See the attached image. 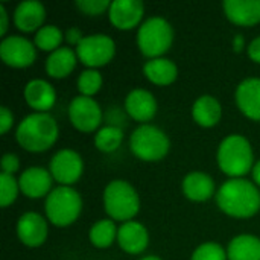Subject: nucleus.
Listing matches in <instances>:
<instances>
[{
  "label": "nucleus",
  "mask_w": 260,
  "mask_h": 260,
  "mask_svg": "<svg viewBox=\"0 0 260 260\" xmlns=\"http://www.w3.org/2000/svg\"><path fill=\"white\" fill-rule=\"evenodd\" d=\"M218 207L233 218H251L260 210V192L248 180L232 178L216 193Z\"/></svg>",
  "instance_id": "nucleus-1"
},
{
  "label": "nucleus",
  "mask_w": 260,
  "mask_h": 260,
  "mask_svg": "<svg viewBox=\"0 0 260 260\" xmlns=\"http://www.w3.org/2000/svg\"><path fill=\"white\" fill-rule=\"evenodd\" d=\"M15 137L23 149L44 152L58 140V123L47 113H34L20 122Z\"/></svg>",
  "instance_id": "nucleus-2"
},
{
  "label": "nucleus",
  "mask_w": 260,
  "mask_h": 260,
  "mask_svg": "<svg viewBox=\"0 0 260 260\" xmlns=\"http://www.w3.org/2000/svg\"><path fill=\"white\" fill-rule=\"evenodd\" d=\"M216 158L221 171L232 178H241L254 168L251 145L239 134H232L222 140L218 148Z\"/></svg>",
  "instance_id": "nucleus-3"
},
{
  "label": "nucleus",
  "mask_w": 260,
  "mask_h": 260,
  "mask_svg": "<svg viewBox=\"0 0 260 260\" xmlns=\"http://www.w3.org/2000/svg\"><path fill=\"white\" fill-rule=\"evenodd\" d=\"M104 207L111 219L128 222L139 213L140 200L128 181L114 180L104 190Z\"/></svg>",
  "instance_id": "nucleus-4"
},
{
  "label": "nucleus",
  "mask_w": 260,
  "mask_h": 260,
  "mask_svg": "<svg viewBox=\"0 0 260 260\" xmlns=\"http://www.w3.org/2000/svg\"><path fill=\"white\" fill-rule=\"evenodd\" d=\"M46 216L56 227H67L73 224L82 210L81 195L70 186H59L53 189L46 198Z\"/></svg>",
  "instance_id": "nucleus-5"
},
{
  "label": "nucleus",
  "mask_w": 260,
  "mask_h": 260,
  "mask_svg": "<svg viewBox=\"0 0 260 260\" xmlns=\"http://www.w3.org/2000/svg\"><path fill=\"white\" fill-rule=\"evenodd\" d=\"M174 41V29L171 23L161 17H151L142 23L137 32V44L140 52L151 58H161Z\"/></svg>",
  "instance_id": "nucleus-6"
},
{
  "label": "nucleus",
  "mask_w": 260,
  "mask_h": 260,
  "mask_svg": "<svg viewBox=\"0 0 260 260\" xmlns=\"http://www.w3.org/2000/svg\"><path fill=\"white\" fill-rule=\"evenodd\" d=\"M131 152L143 161L163 160L171 148L168 136L157 126L140 125L129 139Z\"/></svg>",
  "instance_id": "nucleus-7"
},
{
  "label": "nucleus",
  "mask_w": 260,
  "mask_h": 260,
  "mask_svg": "<svg viewBox=\"0 0 260 260\" xmlns=\"http://www.w3.org/2000/svg\"><path fill=\"white\" fill-rule=\"evenodd\" d=\"M75 52L78 55V59L84 66L98 69L113 59L116 53V44L105 34H93L84 37Z\"/></svg>",
  "instance_id": "nucleus-8"
},
{
  "label": "nucleus",
  "mask_w": 260,
  "mask_h": 260,
  "mask_svg": "<svg viewBox=\"0 0 260 260\" xmlns=\"http://www.w3.org/2000/svg\"><path fill=\"white\" fill-rule=\"evenodd\" d=\"M0 56L6 66L14 69H24L34 64L37 58V49L35 44H32L27 38L11 35L2 40Z\"/></svg>",
  "instance_id": "nucleus-9"
},
{
  "label": "nucleus",
  "mask_w": 260,
  "mask_h": 260,
  "mask_svg": "<svg viewBox=\"0 0 260 260\" xmlns=\"http://www.w3.org/2000/svg\"><path fill=\"white\" fill-rule=\"evenodd\" d=\"M69 119L81 133H93L102 122V110L93 98L78 96L69 105Z\"/></svg>",
  "instance_id": "nucleus-10"
},
{
  "label": "nucleus",
  "mask_w": 260,
  "mask_h": 260,
  "mask_svg": "<svg viewBox=\"0 0 260 260\" xmlns=\"http://www.w3.org/2000/svg\"><path fill=\"white\" fill-rule=\"evenodd\" d=\"M84 171V161L76 151L61 149L50 160V174L61 186L76 183Z\"/></svg>",
  "instance_id": "nucleus-11"
},
{
  "label": "nucleus",
  "mask_w": 260,
  "mask_h": 260,
  "mask_svg": "<svg viewBox=\"0 0 260 260\" xmlns=\"http://www.w3.org/2000/svg\"><path fill=\"white\" fill-rule=\"evenodd\" d=\"M143 14L145 5L140 0H114L108 9L111 24L122 30H129L140 24Z\"/></svg>",
  "instance_id": "nucleus-12"
},
{
  "label": "nucleus",
  "mask_w": 260,
  "mask_h": 260,
  "mask_svg": "<svg viewBox=\"0 0 260 260\" xmlns=\"http://www.w3.org/2000/svg\"><path fill=\"white\" fill-rule=\"evenodd\" d=\"M17 235L21 244H24L26 247L29 248L41 247L49 235L47 222L41 215L35 212H27L21 215L17 222Z\"/></svg>",
  "instance_id": "nucleus-13"
},
{
  "label": "nucleus",
  "mask_w": 260,
  "mask_h": 260,
  "mask_svg": "<svg viewBox=\"0 0 260 260\" xmlns=\"http://www.w3.org/2000/svg\"><path fill=\"white\" fill-rule=\"evenodd\" d=\"M52 174L50 171L44 169V168H29L26 169L18 180V186L20 190L32 200L37 198H43L46 195H49V190L52 189Z\"/></svg>",
  "instance_id": "nucleus-14"
},
{
  "label": "nucleus",
  "mask_w": 260,
  "mask_h": 260,
  "mask_svg": "<svg viewBox=\"0 0 260 260\" xmlns=\"http://www.w3.org/2000/svg\"><path fill=\"white\" fill-rule=\"evenodd\" d=\"M157 101L148 90L137 88L128 93L125 99V110L137 122H149L157 114Z\"/></svg>",
  "instance_id": "nucleus-15"
},
{
  "label": "nucleus",
  "mask_w": 260,
  "mask_h": 260,
  "mask_svg": "<svg viewBox=\"0 0 260 260\" xmlns=\"http://www.w3.org/2000/svg\"><path fill=\"white\" fill-rule=\"evenodd\" d=\"M117 244L128 254H140L149 244L148 230L137 221L123 222L117 232Z\"/></svg>",
  "instance_id": "nucleus-16"
},
{
  "label": "nucleus",
  "mask_w": 260,
  "mask_h": 260,
  "mask_svg": "<svg viewBox=\"0 0 260 260\" xmlns=\"http://www.w3.org/2000/svg\"><path fill=\"white\" fill-rule=\"evenodd\" d=\"M239 110L251 120H260V78L244 79L236 90Z\"/></svg>",
  "instance_id": "nucleus-17"
},
{
  "label": "nucleus",
  "mask_w": 260,
  "mask_h": 260,
  "mask_svg": "<svg viewBox=\"0 0 260 260\" xmlns=\"http://www.w3.org/2000/svg\"><path fill=\"white\" fill-rule=\"evenodd\" d=\"M224 12L238 26H254L260 21V0H225Z\"/></svg>",
  "instance_id": "nucleus-18"
},
{
  "label": "nucleus",
  "mask_w": 260,
  "mask_h": 260,
  "mask_svg": "<svg viewBox=\"0 0 260 260\" xmlns=\"http://www.w3.org/2000/svg\"><path fill=\"white\" fill-rule=\"evenodd\" d=\"M46 20V9L37 0L21 2L14 11V23L23 32H38Z\"/></svg>",
  "instance_id": "nucleus-19"
},
{
  "label": "nucleus",
  "mask_w": 260,
  "mask_h": 260,
  "mask_svg": "<svg viewBox=\"0 0 260 260\" xmlns=\"http://www.w3.org/2000/svg\"><path fill=\"white\" fill-rule=\"evenodd\" d=\"M24 101L37 113H46L55 105V88L44 79H32L24 87Z\"/></svg>",
  "instance_id": "nucleus-20"
},
{
  "label": "nucleus",
  "mask_w": 260,
  "mask_h": 260,
  "mask_svg": "<svg viewBox=\"0 0 260 260\" xmlns=\"http://www.w3.org/2000/svg\"><path fill=\"white\" fill-rule=\"evenodd\" d=\"M184 195L195 203H204L215 195V183L204 172H190L183 180Z\"/></svg>",
  "instance_id": "nucleus-21"
},
{
  "label": "nucleus",
  "mask_w": 260,
  "mask_h": 260,
  "mask_svg": "<svg viewBox=\"0 0 260 260\" xmlns=\"http://www.w3.org/2000/svg\"><path fill=\"white\" fill-rule=\"evenodd\" d=\"M222 116V108L221 104L216 98L210 94L200 96L193 107H192V117L193 120L204 128H212L215 126Z\"/></svg>",
  "instance_id": "nucleus-22"
},
{
  "label": "nucleus",
  "mask_w": 260,
  "mask_h": 260,
  "mask_svg": "<svg viewBox=\"0 0 260 260\" xmlns=\"http://www.w3.org/2000/svg\"><path fill=\"white\" fill-rule=\"evenodd\" d=\"M78 55L69 47H59L46 59V72L55 79L67 78L76 67Z\"/></svg>",
  "instance_id": "nucleus-23"
},
{
  "label": "nucleus",
  "mask_w": 260,
  "mask_h": 260,
  "mask_svg": "<svg viewBox=\"0 0 260 260\" xmlns=\"http://www.w3.org/2000/svg\"><path fill=\"white\" fill-rule=\"evenodd\" d=\"M143 73L152 84L165 87L171 85L177 79L178 69L175 62L168 58H155L146 61V64L143 66Z\"/></svg>",
  "instance_id": "nucleus-24"
},
{
  "label": "nucleus",
  "mask_w": 260,
  "mask_h": 260,
  "mask_svg": "<svg viewBox=\"0 0 260 260\" xmlns=\"http://www.w3.org/2000/svg\"><path fill=\"white\" fill-rule=\"evenodd\" d=\"M229 260H260V239L251 235H241L232 239L227 248Z\"/></svg>",
  "instance_id": "nucleus-25"
},
{
  "label": "nucleus",
  "mask_w": 260,
  "mask_h": 260,
  "mask_svg": "<svg viewBox=\"0 0 260 260\" xmlns=\"http://www.w3.org/2000/svg\"><path fill=\"white\" fill-rule=\"evenodd\" d=\"M117 232L114 222L110 219H102L98 221L91 229H90V242L96 248H108L114 239H117Z\"/></svg>",
  "instance_id": "nucleus-26"
},
{
  "label": "nucleus",
  "mask_w": 260,
  "mask_h": 260,
  "mask_svg": "<svg viewBox=\"0 0 260 260\" xmlns=\"http://www.w3.org/2000/svg\"><path fill=\"white\" fill-rule=\"evenodd\" d=\"M62 38H64V35H62L59 27H56L53 24H46L37 32L34 43H35V46L38 49L52 53V52H55L56 49L61 47Z\"/></svg>",
  "instance_id": "nucleus-27"
},
{
  "label": "nucleus",
  "mask_w": 260,
  "mask_h": 260,
  "mask_svg": "<svg viewBox=\"0 0 260 260\" xmlns=\"http://www.w3.org/2000/svg\"><path fill=\"white\" fill-rule=\"evenodd\" d=\"M123 140V133L119 126L110 125L98 131L94 136V145L102 152H113L116 151Z\"/></svg>",
  "instance_id": "nucleus-28"
},
{
  "label": "nucleus",
  "mask_w": 260,
  "mask_h": 260,
  "mask_svg": "<svg viewBox=\"0 0 260 260\" xmlns=\"http://www.w3.org/2000/svg\"><path fill=\"white\" fill-rule=\"evenodd\" d=\"M101 87H102V76L94 69L84 70L78 78V90L81 91V96L91 98L101 90Z\"/></svg>",
  "instance_id": "nucleus-29"
},
{
  "label": "nucleus",
  "mask_w": 260,
  "mask_h": 260,
  "mask_svg": "<svg viewBox=\"0 0 260 260\" xmlns=\"http://www.w3.org/2000/svg\"><path fill=\"white\" fill-rule=\"evenodd\" d=\"M20 186L18 181L14 178V175H8L3 174L0 175V206L2 207H8L11 206L18 195Z\"/></svg>",
  "instance_id": "nucleus-30"
},
{
  "label": "nucleus",
  "mask_w": 260,
  "mask_h": 260,
  "mask_svg": "<svg viewBox=\"0 0 260 260\" xmlns=\"http://www.w3.org/2000/svg\"><path fill=\"white\" fill-rule=\"evenodd\" d=\"M227 251L216 242L201 244L192 254L190 260H227Z\"/></svg>",
  "instance_id": "nucleus-31"
},
{
  "label": "nucleus",
  "mask_w": 260,
  "mask_h": 260,
  "mask_svg": "<svg viewBox=\"0 0 260 260\" xmlns=\"http://www.w3.org/2000/svg\"><path fill=\"white\" fill-rule=\"evenodd\" d=\"M76 8L87 15H101L110 9L111 2L108 0H76Z\"/></svg>",
  "instance_id": "nucleus-32"
},
{
  "label": "nucleus",
  "mask_w": 260,
  "mask_h": 260,
  "mask_svg": "<svg viewBox=\"0 0 260 260\" xmlns=\"http://www.w3.org/2000/svg\"><path fill=\"white\" fill-rule=\"evenodd\" d=\"M2 169L3 174L14 175L20 169V160L15 154H5L2 158Z\"/></svg>",
  "instance_id": "nucleus-33"
},
{
  "label": "nucleus",
  "mask_w": 260,
  "mask_h": 260,
  "mask_svg": "<svg viewBox=\"0 0 260 260\" xmlns=\"http://www.w3.org/2000/svg\"><path fill=\"white\" fill-rule=\"evenodd\" d=\"M12 123H14V114L11 113L9 108L2 107L0 108V133L6 134L12 128Z\"/></svg>",
  "instance_id": "nucleus-34"
},
{
  "label": "nucleus",
  "mask_w": 260,
  "mask_h": 260,
  "mask_svg": "<svg viewBox=\"0 0 260 260\" xmlns=\"http://www.w3.org/2000/svg\"><path fill=\"white\" fill-rule=\"evenodd\" d=\"M66 40L70 43V44H73V46H79V43L84 40V35H82V32L78 29V27H70L69 30H67V34H66Z\"/></svg>",
  "instance_id": "nucleus-35"
},
{
  "label": "nucleus",
  "mask_w": 260,
  "mask_h": 260,
  "mask_svg": "<svg viewBox=\"0 0 260 260\" xmlns=\"http://www.w3.org/2000/svg\"><path fill=\"white\" fill-rule=\"evenodd\" d=\"M248 56H250L254 62L260 64V37L254 38V40L250 43V46H248Z\"/></svg>",
  "instance_id": "nucleus-36"
},
{
  "label": "nucleus",
  "mask_w": 260,
  "mask_h": 260,
  "mask_svg": "<svg viewBox=\"0 0 260 260\" xmlns=\"http://www.w3.org/2000/svg\"><path fill=\"white\" fill-rule=\"evenodd\" d=\"M9 26V20H8V12L5 9L3 5H0V35H5Z\"/></svg>",
  "instance_id": "nucleus-37"
},
{
  "label": "nucleus",
  "mask_w": 260,
  "mask_h": 260,
  "mask_svg": "<svg viewBox=\"0 0 260 260\" xmlns=\"http://www.w3.org/2000/svg\"><path fill=\"white\" fill-rule=\"evenodd\" d=\"M253 178H254L256 184L260 186V160L254 165V168H253Z\"/></svg>",
  "instance_id": "nucleus-38"
},
{
  "label": "nucleus",
  "mask_w": 260,
  "mask_h": 260,
  "mask_svg": "<svg viewBox=\"0 0 260 260\" xmlns=\"http://www.w3.org/2000/svg\"><path fill=\"white\" fill-rule=\"evenodd\" d=\"M142 260H161L160 257H157V256H146V257H143Z\"/></svg>",
  "instance_id": "nucleus-39"
}]
</instances>
